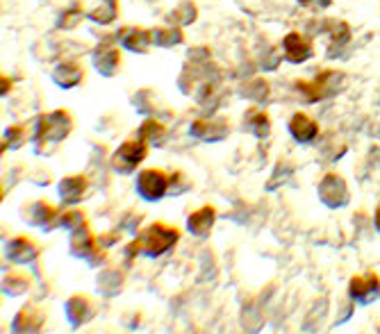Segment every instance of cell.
<instances>
[{
  "instance_id": "24",
  "label": "cell",
  "mask_w": 380,
  "mask_h": 334,
  "mask_svg": "<svg viewBox=\"0 0 380 334\" xmlns=\"http://www.w3.org/2000/svg\"><path fill=\"white\" fill-rule=\"evenodd\" d=\"M32 287V278L23 270H9L3 278V293L7 295H21Z\"/></svg>"
},
{
  "instance_id": "7",
  "label": "cell",
  "mask_w": 380,
  "mask_h": 334,
  "mask_svg": "<svg viewBox=\"0 0 380 334\" xmlns=\"http://www.w3.org/2000/svg\"><path fill=\"white\" fill-rule=\"evenodd\" d=\"M344 80V76L337 71H324L319 73V78L312 80V82H296V89L305 96V101H321V98L330 96L335 91V82Z\"/></svg>"
},
{
  "instance_id": "10",
  "label": "cell",
  "mask_w": 380,
  "mask_h": 334,
  "mask_svg": "<svg viewBox=\"0 0 380 334\" xmlns=\"http://www.w3.org/2000/svg\"><path fill=\"white\" fill-rule=\"evenodd\" d=\"M59 216L62 214H59L57 209L46 201H36L26 209V221L30 223V226H36L46 232L53 230V228H59Z\"/></svg>"
},
{
  "instance_id": "38",
  "label": "cell",
  "mask_w": 380,
  "mask_h": 334,
  "mask_svg": "<svg viewBox=\"0 0 380 334\" xmlns=\"http://www.w3.org/2000/svg\"><path fill=\"white\" fill-rule=\"evenodd\" d=\"M374 223H376V230L380 232V205H378V209H376V216H374Z\"/></svg>"
},
{
  "instance_id": "14",
  "label": "cell",
  "mask_w": 380,
  "mask_h": 334,
  "mask_svg": "<svg viewBox=\"0 0 380 334\" xmlns=\"http://www.w3.org/2000/svg\"><path fill=\"white\" fill-rule=\"evenodd\" d=\"M283 48H285V57L291 64H303L305 59L312 57V41L301 32H289L283 39Z\"/></svg>"
},
{
  "instance_id": "9",
  "label": "cell",
  "mask_w": 380,
  "mask_h": 334,
  "mask_svg": "<svg viewBox=\"0 0 380 334\" xmlns=\"http://www.w3.org/2000/svg\"><path fill=\"white\" fill-rule=\"evenodd\" d=\"M349 295L362 305H369L380 295V280L376 273H364V275H353L349 282Z\"/></svg>"
},
{
  "instance_id": "21",
  "label": "cell",
  "mask_w": 380,
  "mask_h": 334,
  "mask_svg": "<svg viewBox=\"0 0 380 334\" xmlns=\"http://www.w3.org/2000/svg\"><path fill=\"white\" fill-rule=\"evenodd\" d=\"M244 126L251 134H255L257 139H266L269 134H271V118L266 116V111L260 109H251L246 114V121H244Z\"/></svg>"
},
{
  "instance_id": "16",
  "label": "cell",
  "mask_w": 380,
  "mask_h": 334,
  "mask_svg": "<svg viewBox=\"0 0 380 334\" xmlns=\"http://www.w3.org/2000/svg\"><path fill=\"white\" fill-rule=\"evenodd\" d=\"M39 257V246L30 237H16L7 243V259L14 264H32Z\"/></svg>"
},
{
  "instance_id": "6",
  "label": "cell",
  "mask_w": 380,
  "mask_h": 334,
  "mask_svg": "<svg viewBox=\"0 0 380 334\" xmlns=\"http://www.w3.org/2000/svg\"><path fill=\"white\" fill-rule=\"evenodd\" d=\"M319 198L328 207H344L349 203V184L337 173H328L319 182Z\"/></svg>"
},
{
  "instance_id": "23",
  "label": "cell",
  "mask_w": 380,
  "mask_h": 334,
  "mask_svg": "<svg viewBox=\"0 0 380 334\" xmlns=\"http://www.w3.org/2000/svg\"><path fill=\"white\" fill-rule=\"evenodd\" d=\"M96 284H98V291L103 295H114L124 287V273H121L119 268H105L98 273Z\"/></svg>"
},
{
  "instance_id": "12",
  "label": "cell",
  "mask_w": 380,
  "mask_h": 334,
  "mask_svg": "<svg viewBox=\"0 0 380 334\" xmlns=\"http://www.w3.org/2000/svg\"><path fill=\"white\" fill-rule=\"evenodd\" d=\"M44 323H46L44 312L36 305L30 303L14 316V320H11V332H16V334L19 332H41Z\"/></svg>"
},
{
  "instance_id": "22",
  "label": "cell",
  "mask_w": 380,
  "mask_h": 334,
  "mask_svg": "<svg viewBox=\"0 0 380 334\" xmlns=\"http://www.w3.org/2000/svg\"><path fill=\"white\" fill-rule=\"evenodd\" d=\"M137 137L149 146H162L166 139V126H162V123L155 118H146L139 126Z\"/></svg>"
},
{
  "instance_id": "26",
  "label": "cell",
  "mask_w": 380,
  "mask_h": 334,
  "mask_svg": "<svg viewBox=\"0 0 380 334\" xmlns=\"http://www.w3.org/2000/svg\"><path fill=\"white\" fill-rule=\"evenodd\" d=\"M239 93L244 96V98H249V101H255V103H260V101H264V98L269 96V84L264 82V80H253V82H249V84H244L241 89H239Z\"/></svg>"
},
{
  "instance_id": "5",
  "label": "cell",
  "mask_w": 380,
  "mask_h": 334,
  "mask_svg": "<svg viewBox=\"0 0 380 334\" xmlns=\"http://www.w3.org/2000/svg\"><path fill=\"white\" fill-rule=\"evenodd\" d=\"M169 184H171V176H166L164 171L146 168L137 176V193L144 198V201L155 203L169 193Z\"/></svg>"
},
{
  "instance_id": "19",
  "label": "cell",
  "mask_w": 380,
  "mask_h": 334,
  "mask_svg": "<svg viewBox=\"0 0 380 334\" xmlns=\"http://www.w3.org/2000/svg\"><path fill=\"white\" fill-rule=\"evenodd\" d=\"M121 41L132 53H146L149 51V46L153 44V32L149 30H141V28H132L121 32Z\"/></svg>"
},
{
  "instance_id": "35",
  "label": "cell",
  "mask_w": 380,
  "mask_h": 334,
  "mask_svg": "<svg viewBox=\"0 0 380 334\" xmlns=\"http://www.w3.org/2000/svg\"><path fill=\"white\" fill-rule=\"evenodd\" d=\"M301 5H305V7H314V9H326V7H330V3L333 0H299Z\"/></svg>"
},
{
  "instance_id": "31",
  "label": "cell",
  "mask_w": 380,
  "mask_h": 334,
  "mask_svg": "<svg viewBox=\"0 0 380 334\" xmlns=\"http://www.w3.org/2000/svg\"><path fill=\"white\" fill-rule=\"evenodd\" d=\"M330 36H333V44H335V46H344V44L351 39V28H349V23H344V21L330 23Z\"/></svg>"
},
{
  "instance_id": "2",
  "label": "cell",
  "mask_w": 380,
  "mask_h": 334,
  "mask_svg": "<svg viewBox=\"0 0 380 334\" xmlns=\"http://www.w3.org/2000/svg\"><path fill=\"white\" fill-rule=\"evenodd\" d=\"M73 128V118L66 109H55L41 114L34 121V143H59L64 141Z\"/></svg>"
},
{
  "instance_id": "34",
  "label": "cell",
  "mask_w": 380,
  "mask_h": 334,
  "mask_svg": "<svg viewBox=\"0 0 380 334\" xmlns=\"http://www.w3.org/2000/svg\"><path fill=\"white\" fill-rule=\"evenodd\" d=\"M66 19H59V28H73L76 26V21H80V9H73L64 14Z\"/></svg>"
},
{
  "instance_id": "29",
  "label": "cell",
  "mask_w": 380,
  "mask_h": 334,
  "mask_svg": "<svg viewBox=\"0 0 380 334\" xmlns=\"http://www.w3.org/2000/svg\"><path fill=\"white\" fill-rule=\"evenodd\" d=\"M23 141H26V128H23V126H11V128L5 130L3 151H5V148H19Z\"/></svg>"
},
{
  "instance_id": "4",
  "label": "cell",
  "mask_w": 380,
  "mask_h": 334,
  "mask_svg": "<svg viewBox=\"0 0 380 334\" xmlns=\"http://www.w3.org/2000/svg\"><path fill=\"white\" fill-rule=\"evenodd\" d=\"M146 157H149V143L141 141L139 137L126 139L112 155V168L126 176V173H132L134 168H137Z\"/></svg>"
},
{
  "instance_id": "11",
  "label": "cell",
  "mask_w": 380,
  "mask_h": 334,
  "mask_svg": "<svg viewBox=\"0 0 380 334\" xmlns=\"http://www.w3.org/2000/svg\"><path fill=\"white\" fill-rule=\"evenodd\" d=\"M228 123L226 121H205V118H199L191 123L189 128V134L194 139H201L205 143H214V141H221L228 137Z\"/></svg>"
},
{
  "instance_id": "8",
  "label": "cell",
  "mask_w": 380,
  "mask_h": 334,
  "mask_svg": "<svg viewBox=\"0 0 380 334\" xmlns=\"http://www.w3.org/2000/svg\"><path fill=\"white\" fill-rule=\"evenodd\" d=\"M66 309V318H69V323L73 328H80L84 323H89V320L96 316V303L89 298L87 293H76V295H71V298L66 300L64 305Z\"/></svg>"
},
{
  "instance_id": "18",
  "label": "cell",
  "mask_w": 380,
  "mask_h": 334,
  "mask_svg": "<svg viewBox=\"0 0 380 334\" xmlns=\"http://www.w3.org/2000/svg\"><path fill=\"white\" fill-rule=\"evenodd\" d=\"M121 64V53L116 51L114 46H101V48H96V53H94V66L96 71L101 73V76L105 78H112L116 69Z\"/></svg>"
},
{
  "instance_id": "33",
  "label": "cell",
  "mask_w": 380,
  "mask_h": 334,
  "mask_svg": "<svg viewBox=\"0 0 380 334\" xmlns=\"http://www.w3.org/2000/svg\"><path fill=\"white\" fill-rule=\"evenodd\" d=\"M189 189V182L185 180V176H182L180 171H176L174 176H171V184H169V196H178L180 191Z\"/></svg>"
},
{
  "instance_id": "25",
  "label": "cell",
  "mask_w": 380,
  "mask_h": 334,
  "mask_svg": "<svg viewBox=\"0 0 380 334\" xmlns=\"http://www.w3.org/2000/svg\"><path fill=\"white\" fill-rule=\"evenodd\" d=\"M180 41H182V32L178 28H157V30H153V44L162 46V48L178 46Z\"/></svg>"
},
{
  "instance_id": "30",
  "label": "cell",
  "mask_w": 380,
  "mask_h": 334,
  "mask_svg": "<svg viewBox=\"0 0 380 334\" xmlns=\"http://www.w3.org/2000/svg\"><path fill=\"white\" fill-rule=\"evenodd\" d=\"M171 21H178V23H182V26H189V23H194L196 21V7H194V3H182L176 11H171Z\"/></svg>"
},
{
  "instance_id": "17",
  "label": "cell",
  "mask_w": 380,
  "mask_h": 334,
  "mask_svg": "<svg viewBox=\"0 0 380 334\" xmlns=\"http://www.w3.org/2000/svg\"><path fill=\"white\" fill-rule=\"evenodd\" d=\"M216 223V209L212 205H203L196 212L189 214L187 218V230L194 234V237H207L212 232Z\"/></svg>"
},
{
  "instance_id": "13",
  "label": "cell",
  "mask_w": 380,
  "mask_h": 334,
  "mask_svg": "<svg viewBox=\"0 0 380 334\" xmlns=\"http://www.w3.org/2000/svg\"><path fill=\"white\" fill-rule=\"evenodd\" d=\"M289 134L299 143H312L319 137V123L305 114V111H296L289 118Z\"/></svg>"
},
{
  "instance_id": "3",
  "label": "cell",
  "mask_w": 380,
  "mask_h": 334,
  "mask_svg": "<svg viewBox=\"0 0 380 334\" xmlns=\"http://www.w3.org/2000/svg\"><path fill=\"white\" fill-rule=\"evenodd\" d=\"M71 255L80 257V259H87L91 266H101L107 259V255L98 248V239L91 232L89 223H84L82 228L71 232Z\"/></svg>"
},
{
  "instance_id": "20",
  "label": "cell",
  "mask_w": 380,
  "mask_h": 334,
  "mask_svg": "<svg viewBox=\"0 0 380 334\" xmlns=\"http://www.w3.org/2000/svg\"><path fill=\"white\" fill-rule=\"evenodd\" d=\"M82 76H84L82 69L78 64H71V61H64V64L55 66L53 71V80L55 84L62 86V89H73V86L82 82Z\"/></svg>"
},
{
  "instance_id": "1",
  "label": "cell",
  "mask_w": 380,
  "mask_h": 334,
  "mask_svg": "<svg viewBox=\"0 0 380 334\" xmlns=\"http://www.w3.org/2000/svg\"><path fill=\"white\" fill-rule=\"evenodd\" d=\"M180 241V228L166 226V223H153L146 230L139 232V237L134 239L130 246H126V259H134L139 253L146 257H159L169 253L174 246Z\"/></svg>"
},
{
  "instance_id": "15",
  "label": "cell",
  "mask_w": 380,
  "mask_h": 334,
  "mask_svg": "<svg viewBox=\"0 0 380 334\" xmlns=\"http://www.w3.org/2000/svg\"><path fill=\"white\" fill-rule=\"evenodd\" d=\"M87 189H89V180L84 176H66L57 184V193H59V198H62V203H66V205L80 203L84 193H87Z\"/></svg>"
},
{
  "instance_id": "28",
  "label": "cell",
  "mask_w": 380,
  "mask_h": 334,
  "mask_svg": "<svg viewBox=\"0 0 380 334\" xmlns=\"http://www.w3.org/2000/svg\"><path fill=\"white\" fill-rule=\"evenodd\" d=\"M87 223V214L80 212V209H71V212H64L59 216V228H66L69 232L82 228Z\"/></svg>"
},
{
  "instance_id": "27",
  "label": "cell",
  "mask_w": 380,
  "mask_h": 334,
  "mask_svg": "<svg viewBox=\"0 0 380 334\" xmlns=\"http://www.w3.org/2000/svg\"><path fill=\"white\" fill-rule=\"evenodd\" d=\"M116 14H119V7H116V0H103L101 3V7H96L91 14H89V19L91 21H96V23H109V21H114L116 19Z\"/></svg>"
},
{
  "instance_id": "37",
  "label": "cell",
  "mask_w": 380,
  "mask_h": 334,
  "mask_svg": "<svg viewBox=\"0 0 380 334\" xmlns=\"http://www.w3.org/2000/svg\"><path fill=\"white\" fill-rule=\"evenodd\" d=\"M0 86H3V89H0V93H3V96H5V93H9V86H11V80L3 76V80H0Z\"/></svg>"
},
{
  "instance_id": "32",
  "label": "cell",
  "mask_w": 380,
  "mask_h": 334,
  "mask_svg": "<svg viewBox=\"0 0 380 334\" xmlns=\"http://www.w3.org/2000/svg\"><path fill=\"white\" fill-rule=\"evenodd\" d=\"M289 176H291V166H289V164H285V162H280V164H278V168H276V173H274L271 182H266V189L271 191V189L280 187V184L285 182V178H289Z\"/></svg>"
},
{
  "instance_id": "36",
  "label": "cell",
  "mask_w": 380,
  "mask_h": 334,
  "mask_svg": "<svg viewBox=\"0 0 380 334\" xmlns=\"http://www.w3.org/2000/svg\"><path fill=\"white\" fill-rule=\"evenodd\" d=\"M121 241V232H107V237H98V243H103L105 248L112 243H119Z\"/></svg>"
}]
</instances>
